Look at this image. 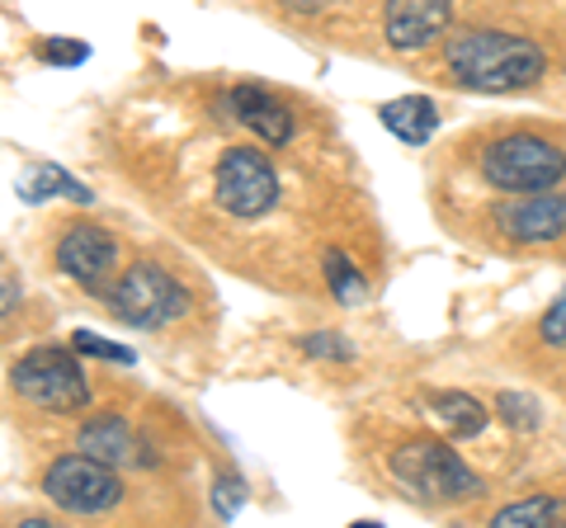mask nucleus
<instances>
[{"label": "nucleus", "mask_w": 566, "mask_h": 528, "mask_svg": "<svg viewBox=\"0 0 566 528\" xmlns=\"http://www.w3.org/2000/svg\"><path fill=\"white\" fill-rule=\"evenodd\" d=\"M449 20H453V0H387L382 33L397 52H420L439 33H449Z\"/></svg>", "instance_id": "nucleus-10"}, {"label": "nucleus", "mask_w": 566, "mask_h": 528, "mask_svg": "<svg viewBox=\"0 0 566 528\" xmlns=\"http://www.w3.org/2000/svg\"><path fill=\"white\" fill-rule=\"evenodd\" d=\"M212 199L222 213H232L241 222L264 218L279 203V175L270 166V156L255 147H227L212 166Z\"/></svg>", "instance_id": "nucleus-6"}, {"label": "nucleus", "mask_w": 566, "mask_h": 528, "mask_svg": "<svg viewBox=\"0 0 566 528\" xmlns=\"http://www.w3.org/2000/svg\"><path fill=\"white\" fill-rule=\"evenodd\" d=\"M495 411H501L505 425L520 430V434H534L543 425V406H538V397H528V392H501L495 397Z\"/></svg>", "instance_id": "nucleus-18"}, {"label": "nucleus", "mask_w": 566, "mask_h": 528, "mask_svg": "<svg viewBox=\"0 0 566 528\" xmlns=\"http://www.w3.org/2000/svg\"><path fill=\"white\" fill-rule=\"evenodd\" d=\"M52 193H62V199H71V203H91L95 199V193L85 189L76 175H66L62 166H39L29 180H20V199L24 203H43V199H52Z\"/></svg>", "instance_id": "nucleus-17"}, {"label": "nucleus", "mask_w": 566, "mask_h": 528, "mask_svg": "<svg viewBox=\"0 0 566 528\" xmlns=\"http://www.w3.org/2000/svg\"><path fill=\"white\" fill-rule=\"evenodd\" d=\"M245 505V482L237 477V472H222L218 486H212V515L218 519H237Z\"/></svg>", "instance_id": "nucleus-21"}, {"label": "nucleus", "mask_w": 566, "mask_h": 528, "mask_svg": "<svg viewBox=\"0 0 566 528\" xmlns=\"http://www.w3.org/2000/svg\"><path fill=\"white\" fill-rule=\"evenodd\" d=\"M387 472H392L397 486L420 505H463L472 496H482V477H476L449 444H434V439L401 444L387 457Z\"/></svg>", "instance_id": "nucleus-2"}, {"label": "nucleus", "mask_w": 566, "mask_h": 528, "mask_svg": "<svg viewBox=\"0 0 566 528\" xmlns=\"http://www.w3.org/2000/svg\"><path fill=\"white\" fill-rule=\"evenodd\" d=\"M39 57L52 62V66H81L85 57H91V47L76 43V39H48V43L39 47Z\"/></svg>", "instance_id": "nucleus-22"}, {"label": "nucleus", "mask_w": 566, "mask_h": 528, "mask_svg": "<svg viewBox=\"0 0 566 528\" xmlns=\"http://www.w3.org/2000/svg\"><path fill=\"white\" fill-rule=\"evenodd\" d=\"M227 104H232L237 123H245L260 142L270 147H283L293 137V109L283 104L274 91H264V85L245 81V85H232V95H227Z\"/></svg>", "instance_id": "nucleus-11"}, {"label": "nucleus", "mask_w": 566, "mask_h": 528, "mask_svg": "<svg viewBox=\"0 0 566 528\" xmlns=\"http://www.w3.org/2000/svg\"><path fill=\"white\" fill-rule=\"evenodd\" d=\"M495 528H538V524H553V528H566V500L562 496H528V500H515L505 509H495Z\"/></svg>", "instance_id": "nucleus-15"}, {"label": "nucleus", "mask_w": 566, "mask_h": 528, "mask_svg": "<svg viewBox=\"0 0 566 528\" xmlns=\"http://www.w3.org/2000/svg\"><path fill=\"white\" fill-rule=\"evenodd\" d=\"M76 448L99 457V463H109V467H123V463H133V457H137V439H133L128 420L114 415V411H104V415H91L76 430Z\"/></svg>", "instance_id": "nucleus-12"}, {"label": "nucleus", "mask_w": 566, "mask_h": 528, "mask_svg": "<svg viewBox=\"0 0 566 528\" xmlns=\"http://www.w3.org/2000/svg\"><path fill=\"white\" fill-rule=\"evenodd\" d=\"M378 123L397 137V142L424 147L434 137V128H439V109H434V99H424V95H401V99H387L382 104Z\"/></svg>", "instance_id": "nucleus-13"}, {"label": "nucleus", "mask_w": 566, "mask_h": 528, "mask_svg": "<svg viewBox=\"0 0 566 528\" xmlns=\"http://www.w3.org/2000/svg\"><path fill=\"white\" fill-rule=\"evenodd\" d=\"M322 274H326V288L340 307H364L368 303V278L354 270L345 251H335V245L322 251Z\"/></svg>", "instance_id": "nucleus-16"}, {"label": "nucleus", "mask_w": 566, "mask_h": 528, "mask_svg": "<svg viewBox=\"0 0 566 528\" xmlns=\"http://www.w3.org/2000/svg\"><path fill=\"white\" fill-rule=\"evenodd\" d=\"M430 415H434L453 439L482 434L486 420H491V411H486L476 397H468V392H434V397H430Z\"/></svg>", "instance_id": "nucleus-14"}, {"label": "nucleus", "mask_w": 566, "mask_h": 528, "mask_svg": "<svg viewBox=\"0 0 566 528\" xmlns=\"http://www.w3.org/2000/svg\"><path fill=\"white\" fill-rule=\"evenodd\" d=\"M444 66L463 91L510 95V91H528L547 72V57L534 39H520V33L463 29L444 39Z\"/></svg>", "instance_id": "nucleus-1"}, {"label": "nucleus", "mask_w": 566, "mask_h": 528, "mask_svg": "<svg viewBox=\"0 0 566 528\" xmlns=\"http://www.w3.org/2000/svg\"><path fill=\"white\" fill-rule=\"evenodd\" d=\"M279 6H283V10H293V14H322L331 0H279Z\"/></svg>", "instance_id": "nucleus-25"}, {"label": "nucleus", "mask_w": 566, "mask_h": 528, "mask_svg": "<svg viewBox=\"0 0 566 528\" xmlns=\"http://www.w3.org/2000/svg\"><path fill=\"white\" fill-rule=\"evenodd\" d=\"M0 288H6V297H0V316H14V307H20V284H14L10 270H6V284Z\"/></svg>", "instance_id": "nucleus-24"}, {"label": "nucleus", "mask_w": 566, "mask_h": 528, "mask_svg": "<svg viewBox=\"0 0 566 528\" xmlns=\"http://www.w3.org/2000/svg\"><path fill=\"white\" fill-rule=\"evenodd\" d=\"M43 496L66 515H109L123 500V477L91 453H66L43 472Z\"/></svg>", "instance_id": "nucleus-7"}, {"label": "nucleus", "mask_w": 566, "mask_h": 528, "mask_svg": "<svg viewBox=\"0 0 566 528\" xmlns=\"http://www.w3.org/2000/svg\"><path fill=\"white\" fill-rule=\"evenodd\" d=\"M104 307L114 311L118 326L161 330V326L180 321V316L189 311V293H185L180 278H170V270H161L156 260H137L133 270H123L109 284Z\"/></svg>", "instance_id": "nucleus-3"}, {"label": "nucleus", "mask_w": 566, "mask_h": 528, "mask_svg": "<svg viewBox=\"0 0 566 528\" xmlns=\"http://www.w3.org/2000/svg\"><path fill=\"white\" fill-rule=\"evenodd\" d=\"M57 270L85 293L104 297L118 278V241L99 222H71L57 236Z\"/></svg>", "instance_id": "nucleus-8"}, {"label": "nucleus", "mask_w": 566, "mask_h": 528, "mask_svg": "<svg viewBox=\"0 0 566 528\" xmlns=\"http://www.w3.org/2000/svg\"><path fill=\"white\" fill-rule=\"evenodd\" d=\"M566 151L538 133H505L482 151V180L501 193H543L562 184Z\"/></svg>", "instance_id": "nucleus-4"}, {"label": "nucleus", "mask_w": 566, "mask_h": 528, "mask_svg": "<svg viewBox=\"0 0 566 528\" xmlns=\"http://www.w3.org/2000/svg\"><path fill=\"white\" fill-rule=\"evenodd\" d=\"M491 218L515 245H547V241L566 236V193H557V189L515 193V203H501Z\"/></svg>", "instance_id": "nucleus-9"}, {"label": "nucleus", "mask_w": 566, "mask_h": 528, "mask_svg": "<svg viewBox=\"0 0 566 528\" xmlns=\"http://www.w3.org/2000/svg\"><path fill=\"white\" fill-rule=\"evenodd\" d=\"M538 336H543V345L566 349V297H557V303L538 316Z\"/></svg>", "instance_id": "nucleus-23"}, {"label": "nucleus", "mask_w": 566, "mask_h": 528, "mask_svg": "<svg viewBox=\"0 0 566 528\" xmlns=\"http://www.w3.org/2000/svg\"><path fill=\"white\" fill-rule=\"evenodd\" d=\"M307 359H331V363H354V345L340 336V330H312V336L297 340Z\"/></svg>", "instance_id": "nucleus-19"}, {"label": "nucleus", "mask_w": 566, "mask_h": 528, "mask_svg": "<svg viewBox=\"0 0 566 528\" xmlns=\"http://www.w3.org/2000/svg\"><path fill=\"white\" fill-rule=\"evenodd\" d=\"M10 387L29 401V406L52 411V415L91 406V382H85V368L76 359V349H57V345L29 349V355L14 359Z\"/></svg>", "instance_id": "nucleus-5"}, {"label": "nucleus", "mask_w": 566, "mask_h": 528, "mask_svg": "<svg viewBox=\"0 0 566 528\" xmlns=\"http://www.w3.org/2000/svg\"><path fill=\"white\" fill-rule=\"evenodd\" d=\"M71 349L85 359H104V363H137V355L128 345H109V340H99L95 330H76V336H71Z\"/></svg>", "instance_id": "nucleus-20"}]
</instances>
